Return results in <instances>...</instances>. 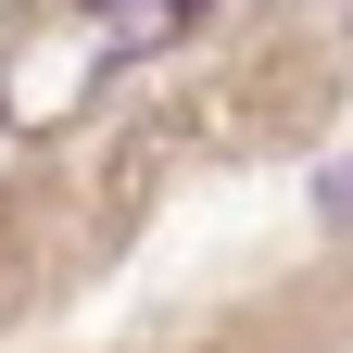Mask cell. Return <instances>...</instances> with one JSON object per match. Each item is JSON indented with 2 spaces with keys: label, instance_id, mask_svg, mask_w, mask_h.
<instances>
[{
  "label": "cell",
  "instance_id": "1",
  "mask_svg": "<svg viewBox=\"0 0 353 353\" xmlns=\"http://www.w3.org/2000/svg\"><path fill=\"white\" fill-rule=\"evenodd\" d=\"M316 202H328V228H353V164H328V176H316Z\"/></svg>",
  "mask_w": 353,
  "mask_h": 353
}]
</instances>
